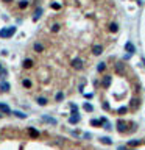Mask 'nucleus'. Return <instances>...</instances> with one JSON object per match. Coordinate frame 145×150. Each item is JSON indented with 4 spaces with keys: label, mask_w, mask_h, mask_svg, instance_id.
I'll list each match as a JSON object with an SVG mask.
<instances>
[{
    "label": "nucleus",
    "mask_w": 145,
    "mask_h": 150,
    "mask_svg": "<svg viewBox=\"0 0 145 150\" xmlns=\"http://www.w3.org/2000/svg\"><path fill=\"white\" fill-rule=\"evenodd\" d=\"M16 27H8V28H2L0 30V38H3V39H6V38H11L13 35L16 33Z\"/></svg>",
    "instance_id": "nucleus-1"
},
{
    "label": "nucleus",
    "mask_w": 145,
    "mask_h": 150,
    "mask_svg": "<svg viewBox=\"0 0 145 150\" xmlns=\"http://www.w3.org/2000/svg\"><path fill=\"white\" fill-rule=\"evenodd\" d=\"M126 130H128V122L122 121V119H119V121H117V131H120V133H125Z\"/></svg>",
    "instance_id": "nucleus-2"
},
{
    "label": "nucleus",
    "mask_w": 145,
    "mask_h": 150,
    "mask_svg": "<svg viewBox=\"0 0 145 150\" xmlns=\"http://www.w3.org/2000/svg\"><path fill=\"white\" fill-rule=\"evenodd\" d=\"M72 67H73L75 71H81V69H83V59H80V58L72 59Z\"/></svg>",
    "instance_id": "nucleus-3"
},
{
    "label": "nucleus",
    "mask_w": 145,
    "mask_h": 150,
    "mask_svg": "<svg viewBox=\"0 0 145 150\" xmlns=\"http://www.w3.org/2000/svg\"><path fill=\"white\" fill-rule=\"evenodd\" d=\"M92 53H94L95 56H98V55H101L103 53V45H100V44H97V45H94L92 47Z\"/></svg>",
    "instance_id": "nucleus-4"
},
{
    "label": "nucleus",
    "mask_w": 145,
    "mask_h": 150,
    "mask_svg": "<svg viewBox=\"0 0 145 150\" xmlns=\"http://www.w3.org/2000/svg\"><path fill=\"white\" fill-rule=\"evenodd\" d=\"M9 88H11V86H9V83H6V81H2V83H0V91H2V92H8Z\"/></svg>",
    "instance_id": "nucleus-5"
},
{
    "label": "nucleus",
    "mask_w": 145,
    "mask_h": 150,
    "mask_svg": "<svg viewBox=\"0 0 145 150\" xmlns=\"http://www.w3.org/2000/svg\"><path fill=\"white\" fill-rule=\"evenodd\" d=\"M125 49H126V52H128V53H131V55H133V53L136 52V47H134V45L131 44V42H126V44H125Z\"/></svg>",
    "instance_id": "nucleus-6"
},
{
    "label": "nucleus",
    "mask_w": 145,
    "mask_h": 150,
    "mask_svg": "<svg viewBox=\"0 0 145 150\" xmlns=\"http://www.w3.org/2000/svg\"><path fill=\"white\" fill-rule=\"evenodd\" d=\"M100 142L101 144H106V145H111L112 144V139L108 138V136H103V138H100Z\"/></svg>",
    "instance_id": "nucleus-7"
},
{
    "label": "nucleus",
    "mask_w": 145,
    "mask_h": 150,
    "mask_svg": "<svg viewBox=\"0 0 145 150\" xmlns=\"http://www.w3.org/2000/svg\"><path fill=\"white\" fill-rule=\"evenodd\" d=\"M116 71L119 72V74H123V72H125V64H123V63H117V64H116Z\"/></svg>",
    "instance_id": "nucleus-8"
},
{
    "label": "nucleus",
    "mask_w": 145,
    "mask_h": 150,
    "mask_svg": "<svg viewBox=\"0 0 145 150\" xmlns=\"http://www.w3.org/2000/svg\"><path fill=\"white\" fill-rule=\"evenodd\" d=\"M42 121L48 122V124H52V125H56V119H53V117H48V116H42Z\"/></svg>",
    "instance_id": "nucleus-9"
},
{
    "label": "nucleus",
    "mask_w": 145,
    "mask_h": 150,
    "mask_svg": "<svg viewBox=\"0 0 145 150\" xmlns=\"http://www.w3.org/2000/svg\"><path fill=\"white\" fill-rule=\"evenodd\" d=\"M69 122H70V124H78V122H80V116L78 114L70 116V117H69Z\"/></svg>",
    "instance_id": "nucleus-10"
},
{
    "label": "nucleus",
    "mask_w": 145,
    "mask_h": 150,
    "mask_svg": "<svg viewBox=\"0 0 145 150\" xmlns=\"http://www.w3.org/2000/svg\"><path fill=\"white\" fill-rule=\"evenodd\" d=\"M28 133H30L31 138H38V136H39V131H38V130H34V128H31V127L28 128Z\"/></svg>",
    "instance_id": "nucleus-11"
},
{
    "label": "nucleus",
    "mask_w": 145,
    "mask_h": 150,
    "mask_svg": "<svg viewBox=\"0 0 145 150\" xmlns=\"http://www.w3.org/2000/svg\"><path fill=\"white\" fill-rule=\"evenodd\" d=\"M41 14H42V9H41V8H38V9L34 11V16H33V21L36 22V21H38L39 17H41Z\"/></svg>",
    "instance_id": "nucleus-12"
},
{
    "label": "nucleus",
    "mask_w": 145,
    "mask_h": 150,
    "mask_svg": "<svg viewBox=\"0 0 145 150\" xmlns=\"http://www.w3.org/2000/svg\"><path fill=\"white\" fill-rule=\"evenodd\" d=\"M83 108H84V111H87V113H92V111H94V106H92L91 103H87V102L83 105Z\"/></svg>",
    "instance_id": "nucleus-13"
},
{
    "label": "nucleus",
    "mask_w": 145,
    "mask_h": 150,
    "mask_svg": "<svg viewBox=\"0 0 145 150\" xmlns=\"http://www.w3.org/2000/svg\"><path fill=\"white\" fill-rule=\"evenodd\" d=\"M139 105H140V103H139V99H133V100H131V108H133V109L139 108Z\"/></svg>",
    "instance_id": "nucleus-14"
},
{
    "label": "nucleus",
    "mask_w": 145,
    "mask_h": 150,
    "mask_svg": "<svg viewBox=\"0 0 145 150\" xmlns=\"http://www.w3.org/2000/svg\"><path fill=\"white\" fill-rule=\"evenodd\" d=\"M31 66H33V59H24V67L25 69H30V67H31Z\"/></svg>",
    "instance_id": "nucleus-15"
},
{
    "label": "nucleus",
    "mask_w": 145,
    "mask_h": 150,
    "mask_svg": "<svg viewBox=\"0 0 145 150\" xmlns=\"http://www.w3.org/2000/svg\"><path fill=\"white\" fill-rule=\"evenodd\" d=\"M109 31H111V33H117V31H119V25L112 22V24L109 25Z\"/></svg>",
    "instance_id": "nucleus-16"
},
{
    "label": "nucleus",
    "mask_w": 145,
    "mask_h": 150,
    "mask_svg": "<svg viewBox=\"0 0 145 150\" xmlns=\"http://www.w3.org/2000/svg\"><path fill=\"white\" fill-rule=\"evenodd\" d=\"M109 85H111V77H109V75H106V77L103 78V86H105V88H108Z\"/></svg>",
    "instance_id": "nucleus-17"
},
{
    "label": "nucleus",
    "mask_w": 145,
    "mask_h": 150,
    "mask_svg": "<svg viewBox=\"0 0 145 150\" xmlns=\"http://www.w3.org/2000/svg\"><path fill=\"white\" fill-rule=\"evenodd\" d=\"M105 69H106V63H98L97 71H98V72H105Z\"/></svg>",
    "instance_id": "nucleus-18"
},
{
    "label": "nucleus",
    "mask_w": 145,
    "mask_h": 150,
    "mask_svg": "<svg viewBox=\"0 0 145 150\" xmlns=\"http://www.w3.org/2000/svg\"><path fill=\"white\" fill-rule=\"evenodd\" d=\"M0 111H2V113H5V114H9V113H11L8 106H6V105H2V103H0Z\"/></svg>",
    "instance_id": "nucleus-19"
},
{
    "label": "nucleus",
    "mask_w": 145,
    "mask_h": 150,
    "mask_svg": "<svg viewBox=\"0 0 145 150\" xmlns=\"http://www.w3.org/2000/svg\"><path fill=\"white\" fill-rule=\"evenodd\" d=\"M33 49H34V52H42V50H44V45H42V44H39V42H36Z\"/></svg>",
    "instance_id": "nucleus-20"
},
{
    "label": "nucleus",
    "mask_w": 145,
    "mask_h": 150,
    "mask_svg": "<svg viewBox=\"0 0 145 150\" xmlns=\"http://www.w3.org/2000/svg\"><path fill=\"white\" fill-rule=\"evenodd\" d=\"M101 124H103L101 119H100V121H97V119H92V121H91V125H94V127H100Z\"/></svg>",
    "instance_id": "nucleus-21"
},
{
    "label": "nucleus",
    "mask_w": 145,
    "mask_h": 150,
    "mask_svg": "<svg viewBox=\"0 0 145 150\" xmlns=\"http://www.w3.org/2000/svg\"><path fill=\"white\" fill-rule=\"evenodd\" d=\"M28 5H30V3H28V0H20V2H19V8H22V9H24V8H27Z\"/></svg>",
    "instance_id": "nucleus-22"
},
{
    "label": "nucleus",
    "mask_w": 145,
    "mask_h": 150,
    "mask_svg": "<svg viewBox=\"0 0 145 150\" xmlns=\"http://www.w3.org/2000/svg\"><path fill=\"white\" fill-rule=\"evenodd\" d=\"M38 103L41 106H45V105H47V99H45V97H38Z\"/></svg>",
    "instance_id": "nucleus-23"
},
{
    "label": "nucleus",
    "mask_w": 145,
    "mask_h": 150,
    "mask_svg": "<svg viewBox=\"0 0 145 150\" xmlns=\"http://www.w3.org/2000/svg\"><path fill=\"white\" fill-rule=\"evenodd\" d=\"M13 114L17 116L19 119H25V117H27V114H24V113H20V111H13Z\"/></svg>",
    "instance_id": "nucleus-24"
},
{
    "label": "nucleus",
    "mask_w": 145,
    "mask_h": 150,
    "mask_svg": "<svg viewBox=\"0 0 145 150\" xmlns=\"http://www.w3.org/2000/svg\"><path fill=\"white\" fill-rule=\"evenodd\" d=\"M126 111H128V108H126V106H120V108L117 109V113H119V114H120V116H123V114H125V113H126Z\"/></svg>",
    "instance_id": "nucleus-25"
},
{
    "label": "nucleus",
    "mask_w": 145,
    "mask_h": 150,
    "mask_svg": "<svg viewBox=\"0 0 145 150\" xmlns=\"http://www.w3.org/2000/svg\"><path fill=\"white\" fill-rule=\"evenodd\" d=\"M62 99H64V94H62V92H58L56 97H55V100H56V102H61Z\"/></svg>",
    "instance_id": "nucleus-26"
},
{
    "label": "nucleus",
    "mask_w": 145,
    "mask_h": 150,
    "mask_svg": "<svg viewBox=\"0 0 145 150\" xmlns=\"http://www.w3.org/2000/svg\"><path fill=\"white\" fill-rule=\"evenodd\" d=\"M70 108H72V114H78V108H77V105H73V103H72Z\"/></svg>",
    "instance_id": "nucleus-27"
},
{
    "label": "nucleus",
    "mask_w": 145,
    "mask_h": 150,
    "mask_svg": "<svg viewBox=\"0 0 145 150\" xmlns=\"http://www.w3.org/2000/svg\"><path fill=\"white\" fill-rule=\"evenodd\" d=\"M22 85H24L25 88H31V81H30V80H24V81H22Z\"/></svg>",
    "instance_id": "nucleus-28"
},
{
    "label": "nucleus",
    "mask_w": 145,
    "mask_h": 150,
    "mask_svg": "<svg viewBox=\"0 0 145 150\" xmlns=\"http://www.w3.org/2000/svg\"><path fill=\"white\" fill-rule=\"evenodd\" d=\"M0 78H2V80L6 78V71H5V69H0Z\"/></svg>",
    "instance_id": "nucleus-29"
},
{
    "label": "nucleus",
    "mask_w": 145,
    "mask_h": 150,
    "mask_svg": "<svg viewBox=\"0 0 145 150\" xmlns=\"http://www.w3.org/2000/svg\"><path fill=\"white\" fill-rule=\"evenodd\" d=\"M139 144H140V141H137V139H136V141H130L131 147H136V145H139Z\"/></svg>",
    "instance_id": "nucleus-30"
},
{
    "label": "nucleus",
    "mask_w": 145,
    "mask_h": 150,
    "mask_svg": "<svg viewBox=\"0 0 145 150\" xmlns=\"http://www.w3.org/2000/svg\"><path fill=\"white\" fill-rule=\"evenodd\" d=\"M59 27H61L59 24H55V25H53V28H52V31H55V33H56V31H59Z\"/></svg>",
    "instance_id": "nucleus-31"
},
{
    "label": "nucleus",
    "mask_w": 145,
    "mask_h": 150,
    "mask_svg": "<svg viewBox=\"0 0 145 150\" xmlns=\"http://www.w3.org/2000/svg\"><path fill=\"white\" fill-rule=\"evenodd\" d=\"M52 8H53V9H59V8H61V5H58V3H53V5H52Z\"/></svg>",
    "instance_id": "nucleus-32"
},
{
    "label": "nucleus",
    "mask_w": 145,
    "mask_h": 150,
    "mask_svg": "<svg viewBox=\"0 0 145 150\" xmlns=\"http://www.w3.org/2000/svg\"><path fill=\"white\" fill-rule=\"evenodd\" d=\"M103 109H106V111H108V109H109V103H103Z\"/></svg>",
    "instance_id": "nucleus-33"
},
{
    "label": "nucleus",
    "mask_w": 145,
    "mask_h": 150,
    "mask_svg": "<svg viewBox=\"0 0 145 150\" xmlns=\"http://www.w3.org/2000/svg\"><path fill=\"white\" fill-rule=\"evenodd\" d=\"M117 150H126V147H119Z\"/></svg>",
    "instance_id": "nucleus-34"
},
{
    "label": "nucleus",
    "mask_w": 145,
    "mask_h": 150,
    "mask_svg": "<svg viewBox=\"0 0 145 150\" xmlns=\"http://www.w3.org/2000/svg\"><path fill=\"white\" fill-rule=\"evenodd\" d=\"M3 2H5V3H9V2H13V0H3Z\"/></svg>",
    "instance_id": "nucleus-35"
},
{
    "label": "nucleus",
    "mask_w": 145,
    "mask_h": 150,
    "mask_svg": "<svg viewBox=\"0 0 145 150\" xmlns=\"http://www.w3.org/2000/svg\"><path fill=\"white\" fill-rule=\"evenodd\" d=\"M2 116H3V114H0V117H2Z\"/></svg>",
    "instance_id": "nucleus-36"
},
{
    "label": "nucleus",
    "mask_w": 145,
    "mask_h": 150,
    "mask_svg": "<svg viewBox=\"0 0 145 150\" xmlns=\"http://www.w3.org/2000/svg\"><path fill=\"white\" fill-rule=\"evenodd\" d=\"M0 69H2V66H0Z\"/></svg>",
    "instance_id": "nucleus-37"
}]
</instances>
